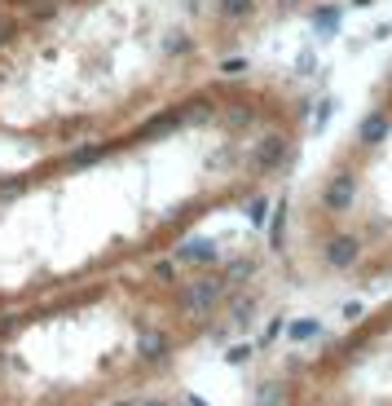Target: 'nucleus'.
Wrapping results in <instances>:
<instances>
[{
  "mask_svg": "<svg viewBox=\"0 0 392 406\" xmlns=\"http://www.w3.org/2000/svg\"><path fill=\"white\" fill-rule=\"evenodd\" d=\"M216 301H225V279H198V283H185V292H181V309L194 318L212 314Z\"/></svg>",
  "mask_w": 392,
  "mask_h": 406,
  "instance_id": "nucleus-1",
  "label": "nucleus"
},
{
  "mask_svg": "<svg viewBox=\"0 0 392 406\" xmlns=\"http://www.w3.org/2000/svg\"><path fill=\"white\" fill-rule=\"evenodd\" d=\"M322 261L330 270H353L362 261V238L357 234H330L322 247Z\"/></svg>",
  "mask_w": 392,
  "mask_h": 406,
  "instance_id": "nucleus-2",
  "label": "nucleus"
},
{
  "mask_svg": "<svg viewBox=\"0 0 392 406\" xmlns=\"http://www.w3.org/2000/svg\"><path fill=\"white\" fill-rule=\"evenodd\" d=\"M353 203H357V177H348V173L330 177L326 190H322V208L326 212H348Z\"/></svg>",
  "mask_w": 392,
  "mask_h": 406,
  "instance_id": "nucleus-3",
  "label": "nucleus"
},
{
  "mask_svg": "<svg viewBox=\"0 0 392 406\" xmlns=\"http://www.w3.org/2000/svg\"><path fill=\"white\" fill-rule=\"evenodd\" d=\"M282 159H287V137L282 133H269V137H260L252 146V168L256 173H273Z\"/></svg>",
  "mask_w": 392,
  "mask_h": 406,
  "instance_id": "nucleus-4",
  "label": "nucleus"
},
{
  "mask_svg": "<svg viewBox=\"0 0 392 406\" xmlns=\"http://www.w3.org/2000/svg\"><path fill=\"white\" fill-rule=\"evenodd\" d=\"M176 261H181V265L203 270V265H216L221 252H216V243H212V238H185V243L176 247Z\"/></svg>",
  "mask_w": 392,
  "mask_h": 406,
  "instance_id": "nucleus-5",
  "label": "nucleus"
},
{
  "mask_svg": "<svg viewBox=\"0 0 392 406\" xmlns=\"http://www.w3.org/2000/svg\"><path fill=\"white\" fill-rule=\"evenodd\" d=\"M388 133H392V115H388V111H371V115H366L362 124H357V141H362L366 150L384 146Z\"/></svg>",
  "mask_w": 392,
  "mask_h": 406,
  "instance_id": "nucleus-6",
  "label": "nucleus"
},
{
  "mask_svg": "<svg viewBox=\"0 0 392 406\" xmlns=\"http://www.w3.org/2000/svg\"><path fill=\"white\" fill-rule=\"evenodd\" d=\"M339 22H344V9H339V5H322V9H313V31L322 35V40H330V35L339 31Z\"/></svg>",
  "mask_w": 392,
  "mask_h": 406,
  "instance_id": "nucleus-7",
  "label": "nucleus"
},
{
  "mask_svg": "<svg viewBox=\"0 0 392 406\" xmlns=\"http://www.w3.org/2000/svg\"><path fill=\"white\" fill-rule=\"evenodd\" d=\"M256 14V0H216V18L225 22H243Z\"/></svg>",
  "mask_w": 392,
  "mask_h": 406,
  "instance_id": "nucleus-8",
  "label": "nucleus"
},
{
  "mask_svg": "<svg viewBox=\"0 0 392 406\" xmlns=\"http://www.w3.org/2000/svg\"><path fill=\"white\" fill-rule=\"evenodd\" d=\"M137 353L141 358H163V353H168V336H163V331H141Z\"/></svg>",
  "mask_w": 392,
  "mask_h": 406,
  "instance_id": "nucleus-9",
  "label": "nucleus"
},
{
  "mask_svg": "<svg viewBox=\"0 0 392 406\" xmlns=\"http://www.w3.org/2000/svg\"><path fill=\"white\" fill-rule=\"evenodd\" d=\"M317 336H322V322H317V318H300V322H291V327H287V340H295V344L317 340Z\"/></svg>",
  "mask_w": 392,
  "mask_h": 406,
  "instance_id": "nucleus-10",
  "label": "nucleus"
},
{
  "mask_svg": "<svg viewBox=\"0 0 392 406\" xmlns=\"http://www.w3.org/2000/svg\"><path fill=\"white\" fill-rule=\"evenodd\" d=\"M243 217L252 221V225H265V221H269V199H265V195H256L252 203H247V212H243Z\"/></svg>",
  "mask_w": 392,
  "mask_h": 406,
  "instance_id": "nucleus-11",
  "label": "nucleus"
},
{
  "mask_svg": "<svg viewBox=\"0 0 392 406\" xmlns=\"http://www.w3.org/2000/svg\"><path fill=\"white\" fill-rule=\"evenodd\" d=\"M330 115H335V102L326 98V102H322V106H317V111H313V128H326V124H330Z\"/></svg>",
  "mask_w": 392,
  "mask_h": 406,
  "instance_id": "nucleus-12",
  "label": "nucleus"
},
{
  "mask_svg": "<svg viewBox=\"0 0 392 406\" xmlns=\"http://www.w3.org/2000/svg\"><path fill=\"white\" fill-rule=\"evenodd\" d=\"M216 71H221V76H230V80H234V76H243V71H247V62H243V58H230V62H221Z\"/></svg>",
  "mask_w": 392,
  "mask_h": 406,
  "instance_id": "nucleus-13",
  "label": "nucleus"
},
{
  "mask_svg": "<svg viewBox=\"0 0 392 406\" xmlns=\"http://www.w3.org/2000/svg\"><path fill=\"white\" fill-rule=\"evenodd\" d=\"M282 212H287V203H278V221H273V230H269V243L273 247H282Z\"/></svg>",
  "mask_w": 392,
  "mask_h": 406,
  "instance_id": "nucleus-14",
  "label": "nucleus"
},
{
  "mask_svg": "<svg viewBox=\"0 0 392 406\" xmlns=\"http://www.w3.org/2000/svg\"><path fill=\"white\" fill-rule=\"evenodd\" d=\"M252 318V301H234V322H247Z\"/></svg>",
  "mask_w": 392,
  "mask_h": 406,
  "instance_id": "nucleus-15",
  "label": "nucleus"
},
{
  "mask_svg": "<svg viewBox=\"0 0 392 406\" xmlns=\"http://www.w3.org/2000/svg\"><path fill=\"white\" fill-rule=\"evenodd\" d=\"M295 67H300V71H304V76H308V71H313V67H317V58H313V53H300V62H295Z\"/></svg>",
  "mask_w": 392,
  "mask_h": 406,
  "instance_id": "nucleus-16",
  "label": "nucleus"
},
{
  "mask_svg": "<svg viewBox=\"0 0 392 406\" xmlns=\"http://www.w3.org/2000/svg\"><path fill=\"white\" fill-rule=\"evenodd\" d=\"M278 402V393H273V385H265V393H260V406H273Z\"/></svg>",
  "mask_w": 392,
  "mask_h": 406,
  "instance_id": "nucleus-17",
  "label": "nucleus"
},
{
  "mask_svg": "<svg viewBox=\"0 0 392 406\" xmlns=\"http://www.w3.org/2000/svg\"><path fill=\"white\" fill-rule=\"evenodd\" d=\"M9 40V27H5V22H0V44H5Z\"/></svg>",
  "mask_w": 392,
  "mask_h": 406,
  "instance_id": "nucleus-18",
  "label": "nucleus"
},
{
  "mask_svg": "<svg viewBox=\"0 0 392 406\" xmlns=\"http://www.w3.org/2000/svg\"><path fill=\"white\" fill-rule=\"evenodd\" d=\"M278 5H282V9H291V5H300V0H278Z\"/></svg>",
  "mask_w": 392,
  "mask_h": 406,
  "instance_id": "nucleus-19",
  "label": "nucleus"
},
{
  "mask_svg": "<svg viewBox=\"0 0 392 406\" xmlns=\"http://www.w3.org/2000/svg\"><path fill=\"white\" fill-rule=\"evenodd\" d=\"M146 406H159V402H146Z\"/></svg>",
  "mask_w": 392,
  "mask_h": 406,
  "instance_id": "nucleus-20",
  "label": "nucleus"
}]
</instances>
